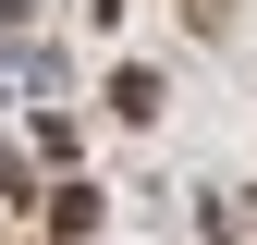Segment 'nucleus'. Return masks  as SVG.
Wrapping results in <instances>:
<instances>
[{
	"instance_id": "f257e3e1",
	"label": "nucleus",
	"mask_w": 257,
	"mask_h": 245,
	"mask_svg": "<svg viewBox=\"0 0 257 245\" xmlns=\"http://www.w3.org/2000/svg\"><path fill=\"white\" fill-rule=\"evenodd\" d=\"M184 25H196V37H233V0H172Z\"/></svg>"
}]
</instances>
